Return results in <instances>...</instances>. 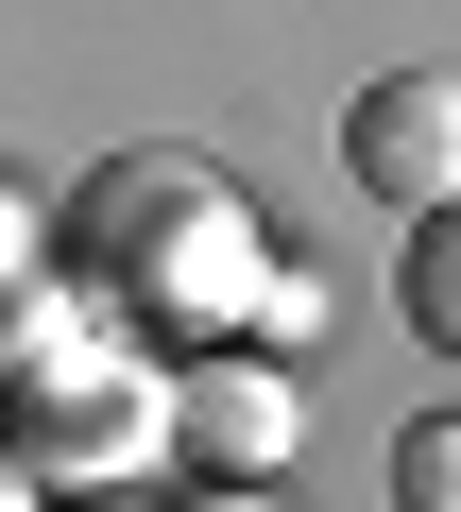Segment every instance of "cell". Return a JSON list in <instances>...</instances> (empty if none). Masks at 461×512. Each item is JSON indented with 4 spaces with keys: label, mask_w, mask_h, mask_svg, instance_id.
<instances>
[{
    "label": "cell",
    "mask_w": 461,
    "mask_h": 512,
    "mask_svg": "<svg viewBox=\"0 0 461 512\" xmlns=\"http://www.w3.org/2000/svg\"><path fill=\"white\" fill-rule=\"evenodd\" d=\"M69 256L103 291H137V308H171V325H222L274 256H257V205L222 188L205 154H103L86 188H69Z\"/></svg>",
    "instance_id": "obj_1"
},
{
    "label": "cell",
    "mask_w": 461,
    "mask_h": 512,
    "mask_svg": "<svg viewBox=\"0 0 461 512\" xmlns=\"http://www.w3.org/2000/svg\"><path fill=\"white\" fill-rule=\"evenodd\" d=\"M342 171H359L376 205H461V86H444V69H376V86L342 103Z\"/></svg>",
    "instance_id": "obj_2"
},
{
    "label": "cell",
    "mask_w": 461,
    "mask_h": 512,
    "mask_svg": "<svg viewBox=\"0 0 461 512\" xmlns=\"http://www.w3.org/2000/svg\"><path fill=\"white\" fill-rule=\"evenodd\" d=\"M154 427H171V444H188L205 478H274V461H291V393H274L257 359H222V376H188V393H171Z\"/></svg>",
    "instance_id": "obj_3"
},
{
    "label": "cell",
    "mask_w": 461,
    "mask_h": 512,
    "mask_svg": "<svg viewBox=\"0 0 461 512\" xmlns=\"http://www.w3.org/2000/svg\"><path fill=\"white\" fill-rule=\"evenodd\" d=\"M393 308H410V342H444V359H461V222H444V205H410V256H393Z\"/></svg>",
    "instance_id": "obj_4"
},
{
    "label": "cell",
    "mask_w": 461,
    "mask_h": 512,
    "mask_svg": "<svg viewBox=\"0 0 461 512\" xmlns=\"http://www.w3.org/2000/svg\"><path fill=\"white\" fill-rule=\"evenodd\" d=\"M393 495H410V512H461V427H410V444H393Z\"/></svg>",
    "instance_id": "obj_5"
},
{
    "label": "cell",
    "mask_w": 461,
    "mask_h": 512,
    "mask_svg": "<svg viewBox=\"0 0 461 512\" xmlns=\"http://www.w3.org/2000/svg\"><path fill=\"white\" fill-rule=\"evenodd\" d=\"M205 512H274V495H257V478H240V495H205Z\"/></svg>",
    "instance_id": "obj_6"
},
{
    "label": "cell",
    "mask_w": 461,
    "mask_h": 512,
    "mask_svg": "<svg viewBox=\"0 0 461 512\" xmlns=\"http://www.w3.org/2000/svg\"><path fill=\"white\" fill-rule=\"evenodd\" d=\"M0 512H35V495H18V461H0Z\"/></svg>",
    "instance_id": "obj_7"
},
{
    "label": "cell",
    "mask_w": 461,
    "mask_h": 512,
    "mask_svg": "<svg viewBox=\"0 0 461 512\" xmlns=\"http://www.w3.org/2000/svg\"><path fill=\"white\" fill-rule=\"evenodd\" d=\"M69 512H137V495H69Z\"/></svg>",
    "instance_id": "obj_8"
}]
</instances>
